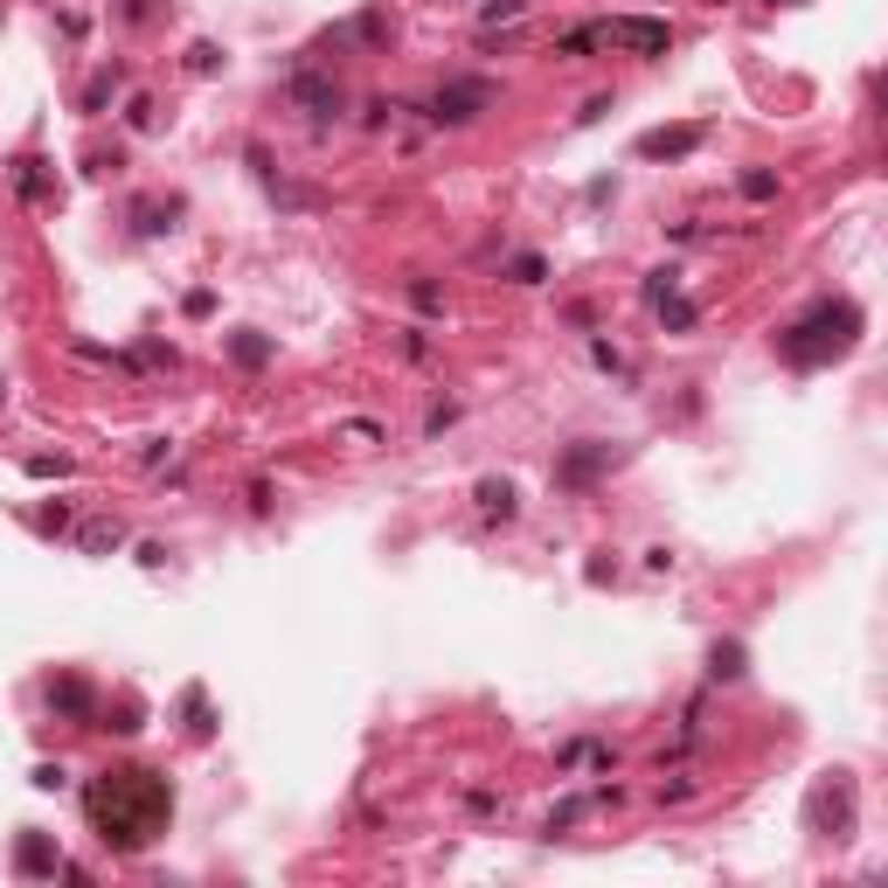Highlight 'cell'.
<instances>
[{
  "mask_svg": "<svg viewBox=\"0 0 888 888\" xmlns=\"http://www.w3.org/2000/svg\"><path fill=\"white\" fill-rule=\"evenodd\" d=\"M167 813H174V798H167V785L153 771H104L97 785H91V819H97V833L112 847H146L153 833L167 826Z\"/></svg>",
  "mask_w": 888,
  "mask_h": 888,
  "instance_id": "6da1fadb",
  "label": "cell"
},
{
  "mask_svg": "<svg viewBox=\"0 0 888 888\" xmlns=\"http://www.w3.org/2000/svg\"><path fill=\"white\" fill-rule=\"evenodd\" d=\"M597 42H624V49H646V56H660L667 49V21H605V29H590Z\"/></svg>",
  "mask_w": 888,
  "mask_h": 888,
  "instance_id": "7a4b0ae2",
  "label": "cell"
},
{
  "mask_svg": "<svg viewBox=\"0 0 888 888\" xmlns=\"http://www.w3.org/2000/svg\"><path fill=\"white\" fill-rule=\"evenodd\" d=\"M479 500H486V507H500V514H514V486H507V479H486V486H479Z\"/></svg>",
  "mask_w": 888,
  "mask_h": 888,
  "instance_id": "5b68a950",
  "label": "cell"
},
{
  "mask_svg": "<svg viewBox=\"0 0 888 888\" xmlns=\"http://www.w3.org/2000/svg\"><path fill=\"white\" fill-rule=\"evenodd\" d=\"M701 133H694V125H688V133H646L639 140V153H646V161H660V153H688Z\"/></svg>",
  "mask_w": 888,
  "mask_h": 888,
  "instance_id": "277c9868",
  "label": "cell"
},
{
  "mask_svg": "<svg viewBox=\"0 0 888 888\" xmlns=\"http://www.w3.org/2000/svg\"><path fill=\"white\" fill-rule=\"evenodd\" d=\"M473 104H486V84H465V91H444V97H437V118H473Z\"/></svg>",
  "mask_w": 888,
  "mask_h": 888,
  "instance_id": "3957f363",
  "label": "cell"
}]
</instances>
